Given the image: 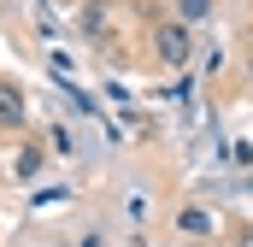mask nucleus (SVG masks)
<instances>
[{
	"instance_id": "3",
	"label": "nucleus",
	"mask_w": 253,
	"mask_h": 247,
	"mask_svg": "<svg viewBox=\"0 0 253 247\" xmlns=\"http://www.w3.org/2000/svg\"><path fill=\"white\" fill-rule=\"evenodd\" d=\"M212 18V0H177V24H200Z\"/></svg>"
},
{
	"instance_id": "1",
	"label": "nucleus",
	"mask_w": 253,
	"mask_h": 247,
	"mask_svg": "<svg viewBox=\"0 0 253 247\" xmlns=\"http://www.w3.org/2000/svg\"><path fill=\"white\" fill-rule=\"evenodd\" d=\"M153 53H159L165 65H189V53H194L189 24H159V30H153Z\"/></svg>"
},
{
	"instance_id": "4",
	"label": "nucleus",
	"mask_w": 253,
	"mask_h": 247,
	"mask_svg": "<svg viewBox=\"0 0 253 247\" xmlns=\"http://www.w3.org/2000/svg\"><path fill=\"white\" fill-rule=\"evenodd\" d=\"M177 230H189V236H212V218H206L200 206H189V212L177 218Z\"/></svg>"
},
{
	"instance_id": "5",
	"label": "nucleus",
	"mask_w": 253,
	"mask_h": 247,
	"mask_svg": "<svg viewBox=\"0 0 253 247\" xmlns=\"http://www.w3.org/2000/svg\"><path fill=\"white\" fill-rule=\"evenodd\" d=\"M236 247H253V230H242V236H236Z\"/></svg>"
},
{
	"instance_id": "2",
	"label": "nucleus",
	"mask_w": 253,
	"mask_h": 247,
	"mask_svg": "<svg viewBox=\"0 0 253 247\" xmlns=\"http://www.w3.org/2000/svg\"><path fill=\"white\" fill-rule=\"evenodd\" d=\"M24 124V94L12 82H0V129H18Z\"/></svg>"
}]
</instances>
